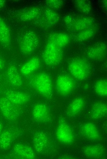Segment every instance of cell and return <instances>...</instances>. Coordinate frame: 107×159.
I'll return each instance as SVG.
<instances>
[{"label": "cell", "mask_w": 107, "mask_h": 159, "mask_svg": "<svg viewBox=\"0 0 107 159\" xmlns=\"http://www.w3.org/2000/svg\"><path fill=\"white\" fill-rule=\"evenodd\" d=\"M31 86L40 94L47 98H50L52 94L53 85L50 75L45 72H40L34 74L30 79Z\"/></svg>", "instance_id": "cell-1"}, {"label": "cell", "mask_w": 107, "mask_h": 159, "mask_svg": "<svg viewBox=\"0 0 107 159\" xmlns=\"http://www.w3.org/2000/svg\"><path fill=\"white\" fill-rule=\"evenodd\" d=\"M63 57L62 48L48 39L42 54V59L45 64L49 66H56L61 62Z\"/></svg>", "instance_id": "cell-2"}, {"label": "cell", "mask_w": 107, "mask_h": 159, "mask_svg": "<svg viewBox=\"0 0 107 159\" xmlns=\"http://www.w3.org/2000/svg\"><path fill=\"white\" fill-rule=\"evenodd\" d=\"M68 68L71 75L78 80L86 79L90 73V65L85 59L82 58L73 59L69 63Z\"/></svg>", "instance_id": "cell-3"}, {"label": "cell", "mask_w": 107, "mask_h": 159, "mask_svg": "<svg viewBox=\"0 0 107 159\" xmlns=\"http://www.w3.org/2000/svg\"><path fill=\"white\" fill-rule=\"evenodd\" d=\"M39 40L37 34L34 31H29L22 37L19 43L21 52L25 55L33 53L38 47Z\"/></svg>", "instance_id": "cell-4"}, {"label": "cell", "mask_w": 107, "mask_h": 159, "mask_svg": "<svg viewBox=\"0 0 107 159\" xmlns=\"http://www.w3.org/2000/svg\"><path fill=\"white\" fill-rule=\"evenodd\" d=\"M56 135L57 140L64 144H71L74 141L75 135L72 129L62 118L58 121Z\"/></svg>", "instance_id": "cell-5"}, {"label": "cell", "mask_w": 107, "mask_h": 159, "mask_svg": "<svg viewBox=\"0 0 107 159\" xmlns=\"http://www.w3.org/2000/svg\"><path fill=\"white\" fill-rule=\"evenodd\" d=\"M18 106L11 103L5 97L0 98V110L8 120H14L18 118L20 112Z\"/></svg>", "instance_id": "cell-6"}, {"label": "cell", "mask_w": 107, "mask_h": 159, "mask_svg": "<svg viewBox=\"0 0 107 159\" xmlns=\"http://www.w3.org/2000/svg\"><path fill=\"white\" fill-rule=\"evenodd\" d=\"M75 86L73 79L67 75L59 76L56 82V87L58 93L63 96L70 94Z\"/></svg>", "instance_id": "cell-7"}, {"label": "cell", "mask_w": 107, "mask_h": 159, "mask_svg": "<svg viewBox=\"0 0 107 159\" xmlns=\"http://www.w3.org/2000/svg\"><path fill=\"white\" fill-rule=\"evenodd\" d=\"M33 142L35 150L40 153H46L51 147L50 139L48 135L43 131H38L34 133Z\"/></svg>", "instance_id": "cell-8"}, {"label": "cell", "mask_w": 107, "mask_h": 159, "mask_svg": "<svg viewBox=\"0 0 107 159\" xmlns=\"http://www.w3.org/2000/svg\"><path fill=\"white\" fill-rule=\"evenodd\" d=\"M32 116L36 121L41 123H47L51 120L49 109L46 105L42 103H37L34 106Z\"/></svg>", "instance_id": "cell-9"}, {"label": "cell", "mask_w": 107, "mask_h": 159, "mask_svg": "<svg viewBox=\"0 0 107 159\" xmlns=\"http://www.w3.org/2000/svg\"><path fill=\"white\" fill-rule=\"evenodd\" d=\"M107 53V46L103 42H99L93 44L87 49L86 54L90 59L100 60L105 57Z\"/></svg>", "instance_id": "cell-10"}, {"label": "cell", "mask_w": 107, "mask_h": 159, "mask_svg": "<svg viewBox=\"0 0 107 159\" xmlns=\"http://www.w3.org/2000/svg\"><path fill=\"white\" fill-rule=\"evenodd\" d=\"M42 13L41 9L37 7H26L18 11L17 17L23 22L30 21L40 17Z\"/></svg>", "instance_id": "cell-11"}, {"label": "cell", "mask_w": 107, "mask_h": 159, "mask_svg": "<svg viewBox=\"0 0 107 159\" xmlns=\"http://www.w3.org/2000/svg\"><path fill=\"white\" fill-rule=\"evenodd\" d=\"M5 97L13 104L18 106L27 103L31 97L28 94L12 90L7 91Z\"/></svg>", "instance_id": "cell-12"}, {"label": "cell", "mask_w": 107, "mask_h": 159, "mask_svg": "<svg viewBox=\"0 0 107 159\" xmlns=\"http://www.w3.org/2000/svg\"><path fill=\"white\" fill-rule=\"evenodd\" d=\"M83 151L85 156L90 159H103L106 155L104 148L99 145L85 146L83 148Z\"/></svg>", "instance_id": "cell-13"}, {"label": "cell", "mask_w": 107, "mask_h": 159, "mask_svg": "<svg viewBox=\"0 0 107 159\" xmlns=\"http://www.w3.org/2000/svg\"><path fill=\"white\" fill-rule=\"evenodd\" d=\"M43 24L45 26L50 27L53 26L59 21L60 17L59 14L54 10L46 7L43 11L40 17Z\"/></svg>", "instance_id": "cell-14"}, {"label": "cell", "mask_w": 107, "mask_h": 159, "mask_svg": "<svg viewBox=\"0 0 107 159\" xmlns=\"http://www.w3.org/2000/svg\"><path fill=\"white\" fill-rule=\"evenodd\" d=\"M81 131L83 135L89 140L97 141L100 138L99 130L95 124L87 122L82 125Z\"/></svg>", "instance_id": "cell-15"}, {"label": "cell", "mask_w": 107, "mask_h": 159, "mask_svg": "<svg viewBox=\"0 0 107 159\" xmlns=\"http://www.w3.org/2000/svg\"><path fill=\"white\" fill-rule=\"evenodd\" d=\"M6 76L9 83L13 86L19 87L22 86V78L17 68L14 65H10L7 68Z\"/></svg>", "instance_id": "cell-16"}, {"label": "cell", "mask_w": 107, "mask_h": 159, "mask_svg": "<svg viewBox=\"0 0 107 159\" xmlns=\"http://www.w3.org/2000/svg\"><path fill=\"white\" fill-rule=\"evenodd\" d=\"M94 23V19L90 17H84L77 19L74 17L69 27L79 32L93 26Z\"/></svg>", "instance_id": "cell-17"}, {"label": "cell", "mask_w": 107, "mask_h": 159, "mask_svg": "<svg viewBox=\"0 0 107 159\" xmlns=\"http://www.w3.org/2000/svg\"><path fill=\"white\" fill-rule=\"evenodd\" d=\"M14 154L20 158L33 159L35 157V153L30 146L23 144H16L13 148Z\"/></svg>", "instance_id": "cell-18"}, {"label": "cell", "mask_w": 107, "mask_h": 159, "mask_svg": "<svg viewBox=\"0 0 107 159\" xmlns=\"http://www.w3.org/2000/svg\"><path fill=\"white\" fill-rule=\"evenodd\" d=\"M85 104L84 99L81 97L74 98L68 105L66 114L69 117H72L79 114L83 108Z\"/></svg>", "instance_id": "cell-19"}, {"label": "cell", "mask_w": 107, "mask_h": 159, "mask_svg": "<svg viewBox=\"0 0 107 159\" xmlns=\"http://www.w3.org/2000/svg\"><path fill=\"white\" fill-rule=\"evenodd\" d=\"M40 65V61L38 57H32L22 65L20 72L24 76H29L37 70Z\"/></svg>", "instance_id": "cell-20"}, {"label": "cell", "mask_w": 107, "mask_h": 159, "mask_svg": "<svg viewBox=\"0 0 107 159\" xmlns=\"http://www.w3.org/2000/svg\"><path fill=\"white\" fill-rule=\"evenodd\" d=\"M92 118L98 119L105 116L107 114V106L104 102H96L92 106L90 111Z\"/></svg>", "instance_id": "cell-21"}, {"label": "cell", "mask_w": 107, "mask_h": 159, "mask_svg": "<svg viewBox=\"0 0 107 159\" xmlns=\"http://www.w3.org/2000/svg\"><path fill=\"white\" fill-rule=\"evenodd\" d=\"M0 41L6 46L10 45L11 41L10 32L7 24L0 17Z\"/></svg>", "instance_id": "cell-22"}, {"label": "cell", "mask_w": 107, "mask_h": 159, "mask_svg": "<svg viewBox=\"0 0 107 159\" xmlns=\"http://www.w3.org/2000/svg\"><path fill=\"white\" fill-rule=\"evenodd\" d=\"M48 39L52 41L60 47L62 48L69 43L70 38L68 34L63 32H55L51 34Z\"/></svg>", "instance_id": "cell-23"}, {"label": "cell", "mask_w": 107, "mask_h": 159, "mask_svg": "<svg viewBox=\"0 0 107 159\" xmlns=\"http://www.w3.org/2000/svg\"><path fill=\"white\" fill-rule=\"evenodd\" d=\"M15 136L12 131L6 130L2 132L0 136V148L6 150L10 147Z\"/></svg>", "instance_id": "cell-24"}, {"label": "cell", "mask_w": 107, "mask_h": 159, "mask_svg": "<svg viewBox=\"0 0 107 159\" xmlns=\"http://www.w3.org/2000/svg\"><path fill=\"white\" fill-rule=\"evenodd\" d=\"M96 27L93 26L79 31L75 36L77 41L83 42L91 39L95 35L97 31Z\"/></svg>", "instance_id": "cell-25"}, {"label": "cell", "mask_w": 107, "mask_h": 159, "mask_svg": "<svg viewBox=\"0 0 107 159\" xmlns=\"http://www.w3.org/2000/svg\"><path fill=\"white\" fill-rule=\"evenodd\" d=\"M94 90L98 96L104 97L107 95V81L105 79H99L94 85Z\"/></svg>", "instance_id": "cell-26"}, {"label": "cell", "mask_w": 107, "mask_h": 159, "mask_svg": "<svg viewBox=\"0 0 107 159\" xmlns=\"http://www.w3.org/2000/svg\"><path fill=\"white\" fill-rule=\"evenodd\" d=\"M74 7L80 13L88 14L92 10V8L90 2L85 0H76L74 1Z\"/></svg>", "instance_id": "cell-27"}, {"label": "cell", "mask_w": 107, "mask_h": 159, "mask_svg": "<svg viewBox=\"0 0 107 159\" xmlns=\"http://www.w3.org/2000/svg\"><path fill=\"white\" fill-rule=\"evenodd\" d=\"M45 3L47 7L54 10L60 9L63 6L64 2L60 0H47Z\"/></svg>", "instance_id": "cell-28"}, {"label": "cell", "mask_w": 107, "mask_h": 159, "mask_svg": "<svg viewBox=\"0 0 107 159\" xmlns=\"http://www.w3.org/2000/svg\"><path fill=\"white\" fill-rule=\"evenodd\" d=\"M4 66V62L3 59L0 58V71L2 70Z\"/></svg>", "instance_id": "cell-29"}, {"label": "cell", "mask_w": 107, "mask_h": 159, "mask_svg": "<svg viewBox=\"0 0 107 159\" xmlns=\"http://www.w3.org/2000/svg\"><path fill=\"white\" fill-rule=\"evenodd\" d=\"M6 1L4 0H0V8H2L5 5Z\"/></svg>", "instance_id": "cell-30"}, {"label": "cell", "mask_w": 107, "mask_h": 159, "mask_svg": "<svg viewBox=\"0 0 107 159\" xmlns=\"http://www.w3.org/2000/svg\"><path fill=\"white\" fill-rule=\"evenodd\" d=\"M103 6L104 7H105V8H107V0H105L103 1Z\"/></svg>", "instance_id": "cell-31"}, {"label": "cell", "mask_w": 107, "mask_h": 159, "mask_svg": "<svg viewBox=\"0 0 107 159\" xmlns=\"http://www.w3.org/2000/svg\"><path fill=\"white\" fill-rule=\"evenodd\" d=\"M2 123L0 122V136L2 133Z\"/></svg>", "instance_id": "cell-32"}]
</instances>
